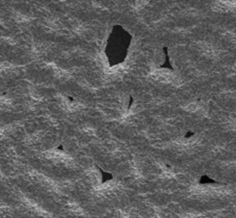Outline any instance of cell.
<instances>
[{"label":"cell","mask_w":236,"mask_h":218,"mask_svg":"<svg viewBox=\"0 0 236 218\" xmlns=\"http://www.w3.org/2000/svg\"><path fill=\"white\" fill-rule=\"evenodd\" d=\"M235 2L234 1H216L213 3L212 8L217 12H226L230 9L234 8Z\"/></svg>","instance_id":"1"},{"label":"cell","mask_w":236,"mask_h":218,"mask_svg":"<svg viewBox=\"0 0 236 218\" xmlns=\"http://www.w3.org/2000/svg\"><path fill=\"white\" fill-rule=\"evenodd\" d=\"M198 48L199 50L208 57H214L217 55V51L216 49L211 46L210 44H208L207 42H199L198 43Z\"/></svg>","instance_id":"2"},{"label":"cell","mask_w":236,"mask_h":218,"mask_svg":"<svg viewBox=\"0 0 236 218\" xmlns=\"http://www.w3.org/2000/svg\"><path fill=\"white\" fill-rule=\"evenodd\" d=\"M82 108L81 104L76 101H69L67 105V110H71V111H77Z\"/></svg>","instance_id":"3"},{"label":"cell","mask_w":236,"mask_h":218,"mask_svg":"<svg viewBox=\"0 0 236 218\" xmlns=\"http://www.w3.org/2000/svg\"><path fill=\"white\" fill-rule=\"evenodd\" d=\"M96 63L100 66L103 67V69L108 67V63H107V59L104 56V55H99L96 57Z\"/></svg>","instance_id":"4"},{"label":"cell","mask_w":236,"mask_h":218,"mask_svg":"<svg viewBox=\"0 0 236 218\" xmlns=\"http://www.w3.org/2000/svg\"><path fill=\"white\" fill-rule=\"evenodd\" d=\"M199 109V105L195 102H191V103H188L187 105L184 106V109L186 111H189V112H195L197 111Z\"/></svg>","instance_id":"5"},{"label":"cell","mask_w":236,"mask_h":218,"mask_svg":"<svg viewBox=\"0 0 236 218\" xmlns=\"http://www.w3.org/2000/svg\"><path fill=\"white\" fill-rule=\"evenodd\" d=\"M56 76L60 78H63L64 80L68 79L69 78V73L65 70H62V69H56Z\"/></svg>","instance_id":"6"},{"label":"cell","mask_w":236,"mask_h":218,"mask_svg":"<svg viewBox=\"0 0 236 218\" xmlns=\"http://www.w3.org/2000/svg\"><path fill=\"white\" fill-rule=\"evenodd\" d=\"M141 110V106L139 105V104H136V105H134L130 110H129V114H136V113H138Z\"/></svg>","instance_id":"7"},{"label":"cell","mask_w":236,"mask_h":218,"mask_svg":"<svg viewBox=\"0 0 236 218\" xmlns=\"http://www.w3.org/2000/svg\"><path fill=\"white\" fill-rule=\"evenodd\" d=\"M146 1H137V2H135V4H134V8H136V9H141L143 7H145L146 6Z\"/></svg>","instance_id":"8"}]
</instances>
